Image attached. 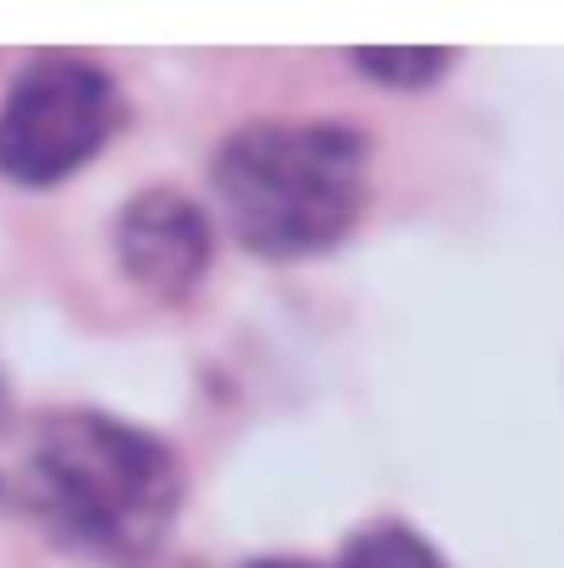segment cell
Wrapping results in <instances>:
<instances>
[{
	"label": "cell",
	"mask_w": 564,
	"mask_h": 568,
	"mask_svg": "<svg viewBox=\"0 0 564 568\" xmlns=\"http://www.w3.org/2000/svg\"><path fill=\"white\" fill-rule=\"evenodd\" d=\"M0 499L56 549L140 568L175 529L185 464L155 429L105 409H56L30 424Z\"/></svg>",
	"instance_id": "cell-1"
},
{
	"label": "cell",
	"mask_w": 564,
	"mask_h": 568,
	"mask_svg": "<svg viewBox=\"0 0 564 568\" xmlns=\"http://www.w3.org/2000/svg\"><path fill=\"white\" fill-rule=\"evenodd\" d=\"M225 230L260 260H315L345 245L370 205V140L350 120H250L210 165Z\"/></svg>",
	"instance_id": "cell-2"
},
{
	"label": "cell",
	"mask_w": 564,
	"mask_h": 568,
	"mask_svg": "<svg viewBox=\"0 0 564 568\" xmlns=\"http://www.w3.org/2000/svg\"><path fill=\"white\" fill-rule=\"evenodd\" d=\"M125 120L120 85L100 60L50 50L16 70L0 100V180L46 190L80 175Z\"/></svg>",
	"instance_id": "cell-3"
},
{
	"label": "cell",
	"mask_w": 564,
	"mask_h": 568,
	"mask_svg": "<svg viewBox=\"0 0 564 568\" xmlns=\"http://www.w3.org/2000/svg\"><path fill=\"white\" fill-rule=\"evenodd\" d=\"M120 275L155 304H185L215 265V220L175 185H150L115 210L110 225Z\"/></svg>",
	"instance_id": "cell-4"
},
{
	"label": "cell",
	"mask_w": 564,
	"mask_h": 568,
	"mask_svg": "<svg viewBox=\"0 0 564 568\" xmlns=\"http://www.w3.org/2000/svg\"><path fill=\"white\" fill-rule=\"evenodd\" d=\"M350 65L370 75L385 90H430L455 70V50H430V45H375V50H350Z\"/></svg>",
	"instance_id": "cell-5"
},
{
	"label": "cell",
	"mask_w": 564,
	"mask_h": 568,
	"mask_svg": "<svg viewBox=\"0 0 564 568\" xmlns=\"http://www.w3.org/2000/svg\"><path fill=\"white\" fill-rule=\"evenodd\" d=\"M335 568H450V564L425 534L405 529V524H370L345 544Z\"/></svg>",
	"instance_id": "cell-6"
},
{
	"label": "cell",
	"mask_w": 564,
	"mask_h": 568,
	"mask_svg": "<svg viewBox=\"0 0 564 568\" xmlns=\"http://www.w3.org/2000/svg\"><path fill=\"white\" fill-rule=\"evenodd\" d=\"M10 414H16V389H10V374L0 364V439L10 434Z\"/></svg>",
	"instance_id": "cell-7"
},
{
	"label": "cell",
	"mask_w": 564,
	"mask_h": 568,
	"mask_svg": "<svg viewBox=\"0 0 564 568\" xmlns=\"http://www.w3.org/2000/svg\"><path fill=\"white\" fill-rule=\"evenodd\" d=\"M245 568H320V564H310V559H255Z\"/></svg>",
	"instance_id": "cell-8"
}]
</instances>
